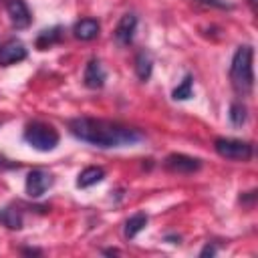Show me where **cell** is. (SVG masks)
<instances>
[{
    "mask_svg": "<svg viewBox=\"0 0 258 258\" xmlns=\"http://www.w3.org/2000/svg\"><path fill=\"white\" fill-rule=\"evenodd\" d=\"M191 87H194V79H191L189 75H185V77H183V81L173 89L171 97H173L175 101H185V99H189V97H191Z\"/></svg>",
    "mask_w": 258,
    "mask_h": 258,
    "instance_id": "obj_16",
    "label": "cell"
},
{
    "mask_svg": "<svg viewBox=\"0 0 258 258\" xmlns=\"http://www.w3.org/2000/svg\"><path fill=\"white\" fill-rule=\"evenodd\" d=\"M24 141L38 151H52L58 145V133L46 123H30L24 129Z\"/></svg>",
    "mask_w": 258,
    "mask_h": 258,
    "instance_id": "obj_3",
    "label": "cell"
},
{
    "mask_svg": "<svg viewBox=\"0 0 258 258\" xmlns=\"http://www.w3.org/2000/svg\"><path fill=\"white\" fill-rule=\"evenodd\" d=\"M254 50L252 46H240L236 48L230 64V81L234 89L242 95H248L254 87Z\"/></svg>",
    "mask_w": 258,
    "mask_h": 258,
    "instance_id": "obj_2",
    "label": "cell"
},
{
    "mask_svg": "<svg viewBox=\"0 0 258 258\" xmlns=\"http://www.w3.org/2000/svg\"><path fill=\"white\" fill-rule=\"evenodd\" d=\"M135 28H137V16L135 14H123L115 26V40L121 46L131 44V40L135 36Z\"/></svg>",
    "mask_w": 258,
    "mask_h": 258,
    "instance_id": "obj_8",
    "label": "cell"
},
{
    "mask_svg": "<svg viewBox=\"0 0 258 258\" xmlns=\"http://www.w3.org/2000/svg\"><path fill=\"white\" fill-rule=\"evenodd\" d=\"M147 226V216L145 214H133L127 222H125V238H135L143 228Z\"/></svg>",
    "mask_w": 258,
    "mask_h": 258,
    "instance_id": "obj_14",
    "label": "cell"
},
{
    "mask_svg": "<svg viewBox=\"0 0 258 258\" xmlns=\"http://www.w3.org/2000/svg\"><path fill=\"white\" fill-rule=\"evenodd\" d=\"M103 177H105V169L103 167H97V165H91V167H87V169H83L79 173L77 185L79 187H91V185L103 181Z\"/></svg>",
    "mask_w": 258,
    "mask_h": 258,
    "instance_id": "obj_12",
    "label": "cell"
},
{
    "mask_svg": "<svg viewBox=\"0 0 258 258\" xmlns=\"http://www.w3.org/2000/svg\"><path fill=\"white\" fill-rule=\"evenodd\" d=\"M165 167L173 173H194L202 167V161L198 157H189L183 153H171L165 157Z\"/></svg>",
    "mask_w": 258,
    "mask_h": 258,
    "instance_id": "obj_5",
    "label": "cell"
},
{
    "mask_svg": "<svg viewBox=\"0 0 258 258\" xmlns=\"http://www.w3.org/2000/svg\"><path fill=\"white\" fill-rule=\"evenodd\" d=\"M50 185H52V177L44 169H32L26 175V194L30 198H40Z\"/></svg>",
    "mask_w": 258,
    "mask_h": 258,
    "instance_id": "obj_6",
    "label": "cell"
},
{
    "mask_svg": "<svg viewBox=\"0 0 258 258\" xmlns=\"http://www.w3.org/2000/svg\"><path fill=\"white\" fill-rule=\"evenodd\" d=\"M0 224L10 228V230H20L22 228V214L18 208H2L0 210Z\"/></svg>",
    "mask_w": 258,
    "mask_h": 258,
    "instance_id": "obj_13",
    "label": "cell"
},
{
    "mask_svg": "<svg viewBox=\"0 0 258 258\" xmlns=\"http://www.w3.org/2000/svg\"><path fill=\"white\" fill-rule=\"evenodd\" d=\"M105 79H107V75H105V69L101 67V62L97 58L89 60L85 67V75H83L85 85L89 89H101L105 85Z\"/></svg>",
    "mask_w": 258,
    "mask_h": 258,
    "instance_id": "obj_10",
    "label": "cell"
},
{
    "mask_svg": "<svg viewBox=\"0 0 258 258\" xmlns=\"http://www.w3.org/2000/svg\"><path fill=\"white\" fill-rule=\"evenodd\" d=\"M246 107L242 105V103H234L232 107H230V121L234 123V125H242L244 121H246Z\"/></svg>",
    "mask_w": 258,
    "mask_h": 258,
    "instance_id": "obj_18",
    "label": "cell"
},
{
    "mask_svg": "<svg viewBox=\"0 0 258 258\" xmlns=\"http://www.w3.org/2000/svg\"><path fill=\"white\" fill-rule=\"evenodd\" d=\"M6 12H8L10 22H12L14 28H26L30 24V20H32L30 10H28V6L22 0H8Z\"/></svg>",
    "mask_w": 258,
    "mask_h": 258,
    "instance_id": "obj_9",
    "label": "cell"
},
{
    "mask_svg": "<svg viewBox=\"0 0 258 258\" xmlns=\"http://www.w3.org/2000/svg\"><path fill=\"white\" fill-rule=\"evenodd\" d=\"M58 30H60L58 26H56V28H52V30H44V32L38 36V40H36L38 48H46V46L54 44V42L60 38V32H58Z\"/></svg>",
    "mask_w": 258,
    "mask_h": 258,
    "instance_id": "obj_17",
    "label": "cell"
},
{
    "mask_svg": "<svg viewBox=\"0 0 258 258\" xmlns=\"http://www.w3.org/2000/svg\"><path fill=\"white\" fill-rule=\"evenodd\" d=\"M214 254H216V248H214V246H210V244L200 252V256H214Z\"/></svg>",
    "mask_w": 258,
    "mask_h": 258,
    "instance_id": "obj_19",
    "label": "cell"
},
{
    "mask_svg": "<svg viewBox=\"0 0 258 258\" xmlns=\"http://www.w3.org/2000/svg\"><path fill=\"white\" fill-rule=\"evenodd\" d=\"M99 30H101V24L95 18H83L73 28V32L79 40H93L99 36Z\"/></svg>",
    "mask_w": 258,
    "mask_h": 258,
    "instance_id": "obj_11",
    "label": "cell"
},
{
    "mask_svg": "<svg viewBox=\"0 0 258 258\" xmlns=\"http://www.w3.org/2000/svg\"><path fill=\"white\" fill-rule=\"evenodd\" d=\"M214 149L220 157L230 159V161H248L254 153L252 145L240 139H230V137H218L214 141Z\"/></svg>",
    "mask_w": 258,
    "mask_h": 258,
    "instance_id": "obj_4",
    "label": "cell"
},
{
    "mask_svg": "<svg viewBox=\"0 0 258 258\" xmlns=\"http://www.w3.org/2000/svg\"><path fill=\"white\" fill-rule=\"evenodd\" d=\"M24 58H26V46L20 40L12 38V40H6L0 44V64L2 67H10Z\"/></svg>",
    "mask_w": 258,
    "mask_h": 258,
    "instance_id": "obj_7",
    "label": "cell"
},
{
    "mask_svg": "<svg viewBox=\"0 0 258 258\" xmlns=\"http://www.w3.org/2000/svg\"><path fill=\"white\" fill-rule=\"evenodd\" d=\"M71 133L91 145L97 147H125L141 141V133L133 127H125L115 121L105 119H91V117H79L69 123Z\"/></svg>",
    "mask_w": 258,
    "mask_h": 258,
    "instance_id": "obj_1",
    "label": "cell"
},
{
    "mask_svg": "<svg viewBox=\"0 0 258 258\" xmlns=\"http://www.w3.org/2000/svg\"><path fill=\"white\" fill-rule=\"evenodd\" d=\"M135 71H137V77L141 81H147L151 77V56L145 52H139L137 60H135Z\"/></svg>",
    "mask_w": 258,
    "mask_h": 258,
    "instance_id": "obj_15",
    "label": "cell"
}]
</instances>
